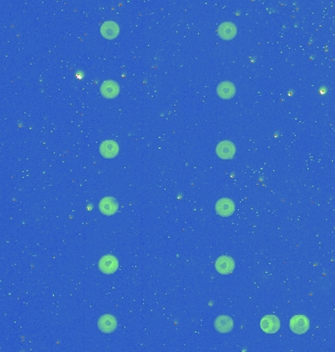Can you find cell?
Returning a JSON list of instances; mask_svg holds the SVG:
<instances>
[{
    "label": "cell",
    "mask_w": 335,
    "mask_h": 352,
    "mask_svg": "<svg viewBox=\"0 0 335 352\" xmlns=\"http://www.w3.org/2000/svg\"><path fill=\"white\" fill-rule=\"evenodd\" d=\"M290 330L297 335H302L307 333L310 328V321L305 315L293 316L289 323Z\"/></svg>",
    "instance_id": "cell-1"
},
{
    "label": "cell",
    "mask_w": 335,
    "mask_h": 352,
    "mask_svg": "<svg viewBox=\"0 0 335 352\" xmlns=\"http://www.w3.org/2000/svg\"><path fill=\"white\" fill-rule=\"evenodd\" d=\"M98 267L104 274H113L119 268V261L116 256L112 254H106L99 260Z\"/></svg>",
    "instance_id": "cell-2"
},
{
    "label": "cell",
    "mask_w": 335,
    "mask_h": 352,
    "mask_svg": "<svg viewBox=\"0 0 335 352\" xmlns=\"http://www.w3.org/2000/svg\"><path fill=\"white\" fill-rule=\"evenodd\" d=\"M215 268L220 274L228 275L232 273L235 268L234 259L228 255H222L216 260Z\"/></svg>",
    "instance_id": "cell-3"
},
{
    "label": "cell",
    "mask_w": 335,
    "mask_h": 352,
    "mask_svg": "<svg viewBox=\"0 0 335 352\" xmlns=\"http://www.w3.org/2000/svg\"><path fill=\"white\" fill-rule=\"evenodd\" d=\"M280 328V321L275 315L264 316L261 320V329L266 334H276Z\"/></svg>",
    "instance_id": "cell-4"
},
{
    "label": "cell",
    "mask_w": 335,
    "mask_h": 352,
    "mask_svg": "<svg viewBox=\"0 0 335 352\" xmlns=\"http://www.w3.org/2000/svg\"><path fill=\"white\" fill-rule=\"evenodd\" d=\"M100 93L104 98L114 99L120 93V85L115 80H105L100 86Z\"/></svg>",
    "instance_id": "cell-5"
},
{
    "label": "cell",
    "mask_w": 335,
    "mask_h": 352,
    "mask_svg": "<svg viewBox=\"0 0 335 352\" xmlns=\"http://www.w3.org/2000/svg\"><path fill=\"white\" fill-rule=\"evenodd\" d=\"M235 145L229 140H223L217 145L216 153L222 159H231L235 155Z\"/></svg>",
    "instance_id": "cell-6"
},
{
    "label": "cell",
    "mask_w": 335,
    "mask_h": 352,
    "mask_svg": "<svg viewBox=\"0 0 335 352\" xmlns=\"http://www.w3.org/2000/svg\"><path fill=\"white\" fill-rule=\"evenodd\" d=\"M97 325L102 333L111 334L116 331L118 323L115 316H113L111 314H105L99 318Z\"/></svg>",
    "instance_id": "cell-7"
},
{
    "label": "cell",
    "mask_w": 335,
    "mask_h": 352,
    "mask_svg": "<svg viewBox=\"0 0 335 352\" xmlns=\"http://www.w3.org/2000/svg\"><path fill=\"white\" fill-rule=\"evenodd\" d=\"M215 209L219 215L223 217H228L233 214L235 210V204L232 200L228 198H222L216 202Z\"/></svg>",
    "instance_id": "cell-8"
},
{
    "label": "cell",
    "mask_w": 335,
    "mask_h": 352,
    "mask_svg": "<svg viewBox=\"0 0 335 352\" xmlns=\"http://www.w3.org/2000/svg\"><path fill=\"white\" fill-rule=\"evenodd\" d=\"M214 326L217 332H219L220 334H228L232 331L234 327V323L231 317L226 315H221L216 318L214 322Z\"/></svg>",
    "instance_id": "cell-9"
},
{
    "label": "cell",
    "mask_w": 335,
    "mask_h": 352,
    "mask_svg": "<svg viewBox=\"0 0 335 352\" xmlns=\"http://www.w3.org/2000/svg\"><path fill=\"white\" fill-rule=\"evenodd\" d=\"M236 34H237V28L231 22H224L219 26L218 35L222 39L224 40L232 39L233 38H235Z\"/></svg>",
    "instance_id": "cell-10"
},
{
    "label": "cell",
    "mask_w": 335,
    "mask_h": 352,
    "mask_svg": "<svg viewBox=\"0 0 335 352\" xmlns=\"http://www.w3.org/2000/svg\"><path fill=\"white\" fill-rule=\"evenodd\" d=\"M99 151L102 156L106 158H113L119 153V145L114 140H106L101 143Z\"/></svg>",
    "instance_id": "cell-11"
},
{
    "label": "cell",
    "mask_w": 335,
    "mask_h": 352,
    "mask_svg": "<svg viewBox=\"0 0 335 352\" xmlns=\"http://www.w3.org/2000/svg\"><path fill=\"white\" fill-rule=\"evenodd\" d=\"M100 32H101V35L103 36V38H105L107 39H114L119 36L120 28L116 22L107 21L101 26Z\"/></svg>",
    "instance_id": "cell-12"
},
{
    "label": "cell",
    "mask_w": 335,
    "mask_h": 352,
    "mask_svg": "<svg viewBox=\"0 0 335 352\" xmlns=\"http://www.w3.org/2000/svg\"><path fill=\"white\" fill-rule=\"evenodd\" d=\"M99 209L104 215H113L118 210V202L113 197H105L99 202Z\"/></svg>",
    "instance_id": "cell-13"
},
{
    "label": "cell",
    "mask_w": 335,
    "mask_h": 352,
    "mask_svg": "<svg viewBox=\"0 0 335 352\" xmlns=\"http://www.w3.org/2000/svg\"><path fill=\"white\" fill-rule=\"evenodd\" d=\"M236 89L232 82L230 81H223L217 87V93L222 99H231L235 95Z\"/></svg>",
    "instance_id": "cell-14"
}]
</instances>
